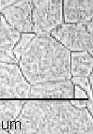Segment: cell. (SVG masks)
I'll return each mask as SVG.
<instances>
[{
  "label": "cell",
  "instance_id": "cell-2",
  "mask_svg": "<svg viewBox=\"0 0 93 134\" xmlns=\"http://www.w3.org/2000/svg\"><path fill=\"white\" fill-rule=\"evenodd\" d=\"M29 85L71 79V52L50 35L30 38L17 59Z\"/></svg>",
  "mask_w": 93,
  "mask_h": 134
},
{
  "label": "cell",
  "instance_id": "cell-14",
  "mask_svg": "<svg viewBox=\"0 0 93 134\" xmlns=\"http://www.w3.org/2000/svg\"><path fill=\"white\" fill-rule=\"evenodd\" d=\"M18 1H20V0H0V11L2 10L3 9H5V8L18 2Z\"/></svg>",
  "mask_w": 93,
  "mask_h": 134
},
{
  "label": "cell",
  "instance_id": "cell-13",
  "mask_svg": "<svg viewBox=\"0 0 93 134\" xmlns=\"http://www.w3.org/2000/svg\"><path fill=\"white\" fill-rule=\"evenodd\" d=\"M73 98H75V99H87L89 97L81 87L78 85H74L73 86Z\"/></svg>",
  "mask_w": 93,
  "mask_h": 134
},
{
  "label": "cell",
  "instance_id": "cell-7",
  "mask_svg": "<svg viewBox=\"0 0 93 134\" xmlns=\"http://www.w3.org/2000/svg\"><path fill=\"white\" fill-rule=\"evenodd\" d=\"M73 83L71 79L49 81L30 85L31 99H71L73 98Z\"/></svg>",
  "mask_w": 93,
  "mask_h": 134
},
{
  "label": "cell",
  "instance_id": "cell-5",
  "mask_svg": "<svg viewBox=\"0 0 93 134\" xmlns=\"http://www.w3.org/2000/svg\"><path fill=\"white\" fill-rule=\"evenodd\" d=\"M29 90L17 64L0 62V99H28Z\"/></svg>",
  "mask_w": 93,
  "mask_h": 134
},
{
  "label": "cell",
  "instance_id": "cell-8",
  "mask_svg": "<svg viewBox=\"0 0 93 134\" xmlns=\"http://www.w3.org/2000/svg\"><path fill=\"white\" fill-rule=\"evenodd\" d=\"M18 32L8 24L5 19L1 18L0 21V62L17 64L14 48L21 37Z\"/></svg>",
  "mask_w": 93,
  "mask_h": 134
},
{
  "label": "cell",
  "instance_id": "cell-12",
  "mask_svg": "<svg viewBox=\"0 0 93 134\" xmlns=\"http://www.w3.org/2000/svg\"><path fill=\"white\" fill-rule=\"evenodd\" d=\"M93 74L91 72L89 76H71V81L74 85H78L86 93L89 99L92 98V89H93Z\"/></svg>",
  "mask_w": 93,
  "mask_h": 134
},
{
  "label": "cell",
  "instance_id": "cell-1",
  "mask_svg": "<svg viewBox=\"0 0 93 134\" xmlns=\"http://www.w3.org/2000/svg\"><path fill=\"white\" fill-rule=\"evenodd\" d=\"M92 114L70 99L25 100L11 134H92Z\"/></svg>",
  "mask_w": 93,
  "mask_h": 134
},
{
  "label": "cell",
  "instance_id": "cell-10",
  "mask_svg": "<svg viewBox=\"0 0 93 134\" xmlns=\"http://www.w3.org/2000/svg\"><path fill=\"white\" fill-rule=\"evenodd\" d=\"M27 99H0V134H8Z\"/></svg>",
  "mask_w": 93,
  "mask_h": 134
},
{
  "label": "cell",
  "instance_id": "cell-16",
  "mask_svg": "<svg viewBox=\"0 0 93 134\" xmlns=\"http://www.w3.org/2000/svg\"><path fill=\"white\" fill-rule=\"evenodd\" d=\"M1 18H2V15H1V13H0V21H1Z\"/></svg>",
  "mask_w": 93,
  "mask_h": 134
},
{
  "label": "cell",
  "instance_id": "cell-6",
  "mask_svg": "<svg viewBox=\"0 0 93 134\" xmlns=\"http://www.w3.org/2000/svg\"><path fill=\"white\" fill-rule=\"evenodd\" d=\"M33 0H20L0 11L5 21L20 33H32Z\"/></svg>",
  "mask_w": 93,
  "mask_h": 134
},
{
  "label": "cell",
  "instance_id": "cell-15",
  "mask_svg": "<svg viewBox=\"0 0 93 134\" xmlns=\"http://www.w3.org/2000/svg\"><path fill=\"white\" fill-rule=\"evenodd\" d=\"M86 110L90 113L91 114H93V99H89L87 98V101H86Z\"/></svg>",
  "mask_w": 93,
  "mask_h": 134
},
{
  "label": "cell",
  "instance_id": "cell-11",
  "mask_svg": "<svg viewBox=\"0 0 93 134\" xmlns=\"http://www.w3.org/2000/svg\"><path fill=\"white\" fill-rule=\"evenodd\" d=\"M92 54L87 52H71V75L89 76L92 72Z\"/></svg>",
  "mask_w": 93,
  "mask_h": 134
},
{
  "label": "cell",
  "instance_id": "cell-9",
  "mask_svg": "<svg viewBox=\"0 0 93 134\" xmlns=\"http://www.w3.org/2000/svg\"><path fill=\"white\" fill-rule=\"evenodd\" d=\"M64 23L89 22L93 17V0H62Z\"/></svg>",
  "mask_w": 93,
  "mask_h": 134
},
{
  "label": "cell",
  "instance_id": "cell-3",
  "mask_svg": "<svg viewBox=\"0 0 93 134\" xmlns=\"http://www.w3.org/2000/svg\"><path fill=\"white\" fill-rule=\"evenodd\" d=\"M50 36L70 52H87L92 54L93 21L63 23L52 30Z\"/></svg>",
  "mask_w": 93,
  "mask_h": 134
},
{
  "label": "cell",
  "instance_id": "cell-4",
  "mask_svg": "<svg viewBox=\"0 0 93 134\" xmlns=\"http://www.w3.org/2000/svg\"><path fill=\"white\" fill-rule=\"evenodd\" d=\"M63 23L62 0H33L32 33L50 35Z\"/></svg>",
  "mask_w": 93,
  "mask_h": 134
}]
</instances>
